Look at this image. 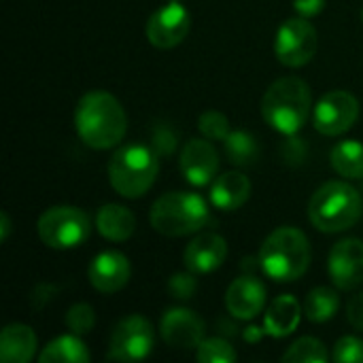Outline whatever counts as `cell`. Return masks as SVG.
I'll return each instance as SVG.
<instances>
[{"mask_svg":"<svg viewBox=\"0 0 363 363\" xmlns=\"http://www.w3.org/2000/svg\"><path fill=\"white\" fill-rule=\"evenodd\" d=\"M74 125L79 138L98 151L117 147L128 130V117L121 102L102 89L87 91L74 111Z\"/></svg>","mask_w":363,"mask_h":363,"instance_id":"cell-1","label":"cell"},{"mask_svg":"<svg viewBox=\"0 0 363 363\" xmlns=\"http://www.w3.org/2000/svg\"><path fill=\"white\" fill-rule=\"evenodd\" d=\"M311 106V87L300 77H283L274 81L262 98V115L266 123L285 136H294L304 128Z\"/></svg>","mask_w":363,"mask_h":363,"instance_id":"cell-2","label":"cell"},{"mask_svg":"<svg viewBox=\"0 0 363 363\" xmlns=\"http://www.w3.org/2000/svg\"><path fill=\"white\" fill-rule=\"evenodd\" d=\"M257 262L279 283L298 281L311 266V242L298 228H279L264 240Z\"/></svg>","mask_w":363,"mask_h":363,"instance_id":"cell-3","label":"cell"},{"mask_svg":"<svg viewBox=\"0 0 363 363\" xmlns=\"http://www.w3.org/2000/svg\"><path fill=\"white\" fill-rule=\"evenodd\" d=\"M362 196L353 185L345 181H330L321 185L308 202L311 223L328 234H336L353 228L362 219Z\"/></svg>","mask_w":363,"mask_h":363,"instance_id":"cell-4","label":"cell"},{"mask_svg":"<svg viewBox=\"0 0 363 363\" xmlns=\"http://www.w3.org/2000/svg\"><path fill=\"white\" fill-rule=\"evenodd\" d=\"M160 155L147 145H123L108 162V179L123 198L145 196L160 172Z\"/></svg>","mask_w":363,"mask_h":363,"instance_id":"cell-5","label":"cell"},{"mask_svg":"<svg viewBox=\"0 0 363 363\" xmlns=\"http://www.w3.org/2000/svg\"><path fill=\"white\" fill-rule=\"evenodd\" d=\"M149 221L155 232L179 238V236L196 234L206 225L208 206L198 194L170 191L153 202Z\"/></svg>","mask_w":363,"mask_h":363,"instance_id":"cell-6","label":"cell"},{"mask_svg":"<svg viewBox=\"0 0 363 363\" xmlns=\"http://www.w3.org/2000/svg\"><path fill=\"white\" fill-rule=\"evenodd\" d=\"M36 230L47 247L74 249L87 240L91 225L85 211L77 206H53L40 215Z\"/></svg>","mask_w":363,"mask_h":363,"instance_id":"cell-7","label":"cell"},{"mask_svg":"<svg viewBox=\"0 0 363 363\" xmlns=\"http://www.w3.org/2000/svg\"><path fill=\"white\" fill-rule=\"evenodd\" d=\"M319 47L317 30L306 21V17H294L283 21L274 40V55L283 66L302 68L306 66Z\"/></svg>","mask_w":363,"mask_h":363,"instance_id":"cell-8","label":"cell"},{"mask_svg":"<svg viewBox=\"0 0 363 363\" xmlns=\"http://www.w3.org/2000/svg\"><path fill=\"white\" fill-rule=\"evenodd\" d=\"M155 345V334L153 325L140 317V315H130L121 319L108 342V359L113 362H138L145 359Z\"/></svg>","mask_w":363,"mask_h":363,"instance_id":"cell-9","label":"cell"},{"mask_svg":"<svg viewBox=\"0 0 363 363\" xmlns=\"http://www.w3.org/2000/svg\"><path fill=\"white\" fill-rule=\"evenodd\" d=\"M359 119V100L345 89L328 91L315 106V128L323 136H340Z\"/></svg>","mask_w":363,"mask_h":363,"instance_id":"cell-10","label":"cell"},{"mask_svg":"<svg viewBox=\"0 0 363 363\" xmlns=\"http://www.w3.org/2000/svg\"><path fill=\"white\" fill-rule=\"evenodd\" d=\"M191 17L181 2H168L147 19V38L157 49H172L189 34Z\"/></svg>","mask_w":363,"mask_h":363,"instance_id":"cell-11","label":"cell"},{"mask_svg":"<svg viewBox=\"0 0 363 363\" xmlns=\"http://www.w3.org/2000/svg\"><path fill=\"white\" fill-rule=\"evenodd\" d=\"M328 270L332 283L342 289L351 291L363 283V242L359 238H345L334 245Z\"/></svg>","mask_w":363,"mask_h":363,"instance_id":"cell-12","label":"cell"},{"mask_svg":"<svg viewBox=\"0 0 363 363\" xmlns=\"http://www.w3.org/2000/svg\"><path fill=\"white\" fill-rule=\"evenodd\" d=\"M162 338L174 349H198L204 340V321L189 308H170L160 323Z\"/></svg>","mask_w":363,"mask_h":363,"instance_id":"cell-13","label":"cell"},{"mask_svg":"<svg viewBox=\"0 0 363 363\" xmlns=\"http://www.w3.org/2000/svg\"><path fill=\"white\" fill-rule=\"evenodd\" d=\"M181 172L183 177L196 185V187H204L208 185L219 170V153L217 149L204 140V138H191L183 151H181V160H179Z\"/></svg>","mask_w":363,"mask_h":363,"instance_id":"cell-14","label":"cell"},{"mask_svg":"<svg viewBox=\"0 0 363 363\" xmlns=\"http://www.w3.org/2000/svg\"><path fill=\"white\" fill-rule=\"evenodd\" d=\"M130 277H132L130 259L119 251L98 253L87 268V279L91 287L102 294H117L128 285Z\"/></svg>","mask_w":363,"mask_h":363,"instance_id":"cell-15","label":"cell"},{"mask_svg":"<svg viewBox=\"0 0 363 363\" xmlns=\"http://www.w3.org/2000/svg\"><path fill=\"white\" fill-rule=\"evenodd\" d=\"M266 304V287L255 277H240L236 279L225 291V306L228 311L242 321L255 319Z\"/></svg>","mask_w":363,"mask_h":363,"instance_id":"cell-16","label":"cell"},{"mask_svg":"<svg viewBox=\"0 0 363 363\" xmlns=\"http://www.w3.org/2000/svg\"><path fill=\"white\" fill-rule=\"evenodd\" d=\"M225 257H228V242L223 236L213 232L196 236L183 253L187 270L196 274H208L217 270L225 262Z\"/></svg>","mask_w":363,"mask_h":363,"instance_id":"cell-17","label":"cell"},{"mask_svg":"<svg viewBox=\"0 0 363 363\" xmlns=\"http://www.w3.org/2000/svg\"><path fill=\"white\" fill-rule=\"evenodd\" d=\"M36 351V334L23 323H11L0 334V362L28 363Z\"/></svg>","mask_w":363,"mask_h":363,"instance_id":"cell-18","label":"cell"},{"mask_svg":"<svg viewBox=\"0 0 363 363\" xmlns=\"http://www.w3.org/2000/svg\"><path fill=\"white\" fill-rule=\"evenodd\" d=\"M251 196V181L242 172H225L217 177L211 189V202L219 211H236Z\"/></svg>","mask_w":363,"mask_h":363,"instance_id":"cell-19","label":"cell"},{"mask_svg":"<svg viewBox=\"0 0 363 363\" xmlns=\"http://www.w3.org/2000/svg\"><path fill=\"white\" fill-rule=\"evenodd\" d=\"M96 230L111 242H123L134 234L136 217L121 204H104L96 213Z\"/></svg>","mask_w":363,"mask_h":363,"instance_id":"cell-20","label":"cell"},{"mask_svg":"<svg viewBox=\"0 0 363 363\" xmlns=\"http://www.w3.org/2000/svg\"><path fill=\"white\" fill-rule=\"evenodd\" d=\"M302 319V306L294 296H279L266 313V334L274 338H285L294 334Z\"/></svg>","mask_w":363,"mask_h":363,"instance_id":"cell-21","label":"cell"},{"mask_svg":"<svg viewBox=\"0 0 363 363\" xmlns=\"http://www.w3.org/2000/svg\"><path fill=\"white\" fill-rule=\"evenodd\" d=\"M91 359L85 342L77 334H66L49 342L38 355L40 363H87Z\"/></svg>","mask_w":363,"mask_h":363,"instance_id":"cell-22","label":"cell"},{"mask_svg":"<svg viewBox=\"0 0 363 363\" xmlns=\"http://www.w3.org/2000/svg\"><path fill=\"white\" fill-rule=\"evenodd\" d=\"M332 168L345 179H363V145L359 140H342L332 149Z\"/></svg>","mask_w":363,"mask_h":363,"instance_id":"cell-23","label":"cell"},{"mask_svg":"<svg viewBox=\"0 0 363 363\" xmlns=\"http://www.w3.org/2000/svg\"><path fill=\"white\" fill-rule=\"evenodd\" d=\"M340 306V296L332 287H315L304 302V313L306 319L313 323H325L330 321Z\"/></svg>","mask_w":363,"mask_h":363,"instance_id":"cell-24","label":"cell"},{"mask_svg":"<svg viewBox=\"0 0 363 363\" xmlns=\"http://www.w3.org/2000/svg\"><path fill=\"white\" fill-rule=\"evenodd\" d=\"M223 145H225V155L234 166H253L259 157L257 138L245 130L230 132V136L223 140Z\"/></svg>","mask_w":363,"mask_h":363,"instance_id":"cell-25","label":"cell"},{"mask_svg":"<svg viewBox=\"0 0 363 363\" xmlns=\"http://www.w3.org/2000/svg\"><path fill=\"white\" fill-rule=\"evenodd\" d=\"M285 363H325L328 362V351L321 340L304 336L296 340L283 355Z\"/></svg>","mask_w":363,"mask_h":363,"instance_id":"cell-26","label":"cell"},{"mask_svg":"<svg viewBox=\"0 0 363 363\" xmlns=\"http://www.w3.org/2000/svg\"><path fill=\"white\" fill-rule=\"evenodd\" d=\"M196 357L202 363H232L236 362V351L223 338H208L200 342Z\"/></svg>","mask_w":363,"mask_h":363,"instance_id":"cell-27","label":"cell"},{"mask_svg":"<svg viewBox=\"0 0 363 363\" xmlns=\"http://www.w3.org/2000/svg\"><path fill=\"white\" fill-rule=\"evenodd\" d=\"M66 328L77 334V336H83V334H89L96 325V313L89 304H74L68 308L66 313Z\"/></svg>","mask_w":363,"mask_h":363,"instance_id":"cell-28","label":"cell"},{"mask_svg":"<svg viewBox=\"0 0 363 363\" xmlns=\"http://www.w3.org/2000/svg\"><path fill=\"white\" fill-rule=\"evenodd\" d=\"M198 128L200 132L208 138V140H225L230 136V121L223 113L219 111H206L200 115L198 119Z\"/></svg>","mask_w":363,"mask_h":363,"instance_id":"cell-29","label":"cell"},{"mask_svg":"<svg viewBox=\"0 0 363 363\" xmlns=\"http://www.w3.org/2000/svg\"><path fill=\"white\" fill-rule=\"evenodd\" d=\"M177 145H179V134L170 123H157L151 128V149L160 157L172 155Z\"/></svg>","mask_w":363,"mask_h":363,"instance_id":"cell-30","label":"cell"},{"mask_svg":"<svg viewBox=\"0 0 363 363\" xmlns=\"http://www.w3.org/2000/svg\"><path fill=\"white\" fill-rule=\"evenodd\" d=\"M198 291V281H196V272L187 270V272H177L168 279V294L174 300H191Z\"/></svg>","mask_w":363,"mask_h":363,"instance_id":"cell-31","label":"cell"},{"mask_svg":"<svg viewBox=\"0 0 363 363\" xmlns=\"http://www.w3.org/2000/svg\"><path fill=\"white\" fill-rule=\"evenodd\" d=\"M332 359L336 363H363V340L357 336H345L336 342Z\"/></svg>","mask_w":363,"mask_h":363,"instance_id":"cell-32","label":"cell"},{"mask_svg":"<svg viewBox=\"0 0 363 363\" xmlns=\"http://www.w3.org/2000/svg\"><path fill=\"white\" fill-rule=\"evenodd\" d=\"M57 291L55 285H49V283H38L34 289H32V296H30V306L34 311H43L51 300H53V294Z\"/></svg>","mask_w":363,"mask_h":363,"instance_id":"cell-33","label":"cell"},{"mask_svg":"<svg viewBox=\"0 0 363 363\" xmlns=\"http://www.w3.org/2000/svg\"><path fill=\"white\" fill-rule=\"evenodd\" d=\"M294 9L300 17H315L325 9V0H291Z\"/></svg>","mask_w":363,"mask_h":363,"instance_id":"cell-34","label":"cell"},{"mask_svg":"<svg viewBox=\"0 0 363 363\" xmlns=\"http://www.w3.org/2000/svg\"><path fill=\"white\" fill-rule=\"evenodd\" d=\"M347 317H349V323H351L355 330L363 332V294L355 296V298L349 302V306H347Z\"/></svg>","mask_w":363,"mask_h":363,"instance_id":"cell-35","label":"cell"},{"mask_svg":"<svg viewBox=\"0 0 363 363\" xmlns=\"http://www.w3.org/2000/svg\"><path fill=\"white\" fill-rule=\"evenodd\" d=\"M304 140H298V138H291V140H287V145H285V157L287 160H302L304 155H306V147L302 145Z\"/></svg>","mask_w":363,"mask_h":363,"instance_id":"cell-36","label":"cell"},{"mask_svg":"<svg viewBox=\"0 0 363 363\" xmlns=\"http://www.w3.org/2000/svg\"><path fill=\"white\" fill-rule=\"evenodd\" d=\"M11 234V219L6 213H0V240H6Z\"/></svg>","mask_w":363,"mask_h":363,"instance_id":"cell-37","label":"cell"},{"mask_svg":"<svg viewBox=\"0 0 363 363\" xmlns=\"http://www.w3.org/2000/svg\"><path fill=\"white\" fill-rule=\"evenodd\" d=\"M168 2H181V0H168Z\"/></svg>","mask_w":363,"mask_h":363,"instance_id":"cell-38","label":"cell"},{"mask_svg":"<svg viewBox=\"0 0 363 363\" xmlns=\"http://www.w3.org/2000/svg\"><path fill=\"white\" fill-rule=\"evenodd\" d=\"M362 21H363V9H362Z\"/></svg>","mask_w":363,"mask_h":363,"instance_id":"cell-39","label":"cell"}]
</instances>
